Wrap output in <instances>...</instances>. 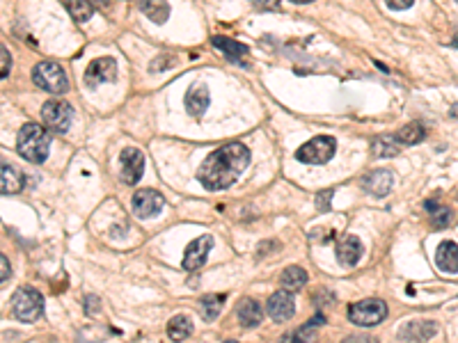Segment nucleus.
I'll use <instances>...</instances> for the list:
<instances>
[{
    "mask_svg": "<svg viewBox=\"0 0 458 343\" xmlns=\"http://www.w3.org/2000/svg\"><path fill=\"white\" fill-rule=\"evenodd\" d=\"M307 280H309V275L307 270H302L300 266H291L282 273V286H284V291H289V293L300 291L302 286L307 284Z\"/></svg>",
    "mask_w": 458,
    "mask_h": 343,
    "instance_id": "b1692460",
    "label": "nucleus"
},
{
    "mask_svg": "<svg viewBox=\"0 0 458 343\" xmlns=\"http://www.w3.org/2000/svg\"><path fill=\"white\" fill-rule=\"evenodd\" d=\"M394 137H397L399 144H419V142H424L426 128H424V124H421V122H410L406 126H401Z\"/></svg>",
    "mask_w": 458,
    "mask_h": 343,
    "instance_id": "5701e85b",
    "label": "nucleus"
},
{
    "mask_svg": "<svg viewBox=\"0 0 458 343\" xmlns=\"http://www.w3.org/2000/svg\"><path fill=\"white\" fill-rule=\"evenodd\" d=\"M346 343H378V341L371 339V337H366V335H360V337H351Z\"/></svg>",
    "mask_w": 458,
    "mask_h": 343,
    "instance_id": "c9c22d12",
    "label": "nucleus"
},
{
    "mask_svg": "<svg viewBox=\"0 0 458 343\" xmlns=\"http://www.w3.org/2000/svg\"><path fill=\"white\" fill-rule=\"evenodd\" d=\"M438 325L431 320H410L399 330L401 343H426L435 337Z\"/></svg>",
    "mask_w": 458,
    "mask_h": 343,
    "instance_id": "f8f14e48",
    "label": "nucleus"
},
{
    "mask_svg": "<svg viewBox=\"0 0 458 343\" xmlns=\"http://www.w3.org/2000/svg\"><path fill=\"white\" fill-rule=\"evenodd\" d=\"M454 44H456V46H458V42H454Z\"/></svg>",
    "mask_w": 458,
    "mask_h": 343,
    "instance_id": "ea45409f",
    "label": "nucleus"
},
{
    "mask_svg": "<svg viewBox=\"0 0 458 343\" xmlns=\"http://www.w3.org/2000/svg\"><path fill=\"white\" fill-rule=\"evenodd\" d=\"M9 275H12V268H9V261L0 254V284L9 280Z\"/></svg>",
    "mask_w": 458,
    "mask_h": 343,
    "instance_id": "473e14b6",
    "label": "nucleus"
},
{
    "mask_svg": "<svg viewBox=\"0 0 458 343\" xmlns=\"http://www.w3.org/2000/svg\"><path fill=\"white\" fill-rule=\"evenodd\" d=\"M371 151H373V156H378V158H392V156L399 154L397 137H392V135L376 137V140L371 142Z\"/></svg>",
    "mask_w": 458,
    "mask_h": 343,
    "instance_id": "bb28decb",
    "label": "nucleus"
},
{
    "mask_svg": "<svg viewBox=\"0 0 458 343\" xmlns=\"http://www.w3.org/2000/svg\"><path fill=\"white\" fill-rule=\"evenodd\" d=\"M392 185H394V176L390 170H373L362 179V188L369 194H373V197H385V194H390Z\"/></svg>",
    "mask_w": 458,
    "mask_h": 343,
    "instance_id": "4468645a",
    "label": "nucleus"
},
{
    "mask_svg": "<svg viewBox=\"0 0 458 343\" xmlns=\"http://www.w3.org/2000/svg\"><path fill=\"white\" fill-rule=\"evenodd\" d=\"M323 323H326L323 313H318V316H314L309 323H305V325H302V328L293 330L291 335L284 337L282 343H316V339H318L316 328H318V325H323Z\"/></svg>",
    "mask_w": 458,
    "mask_h": 343,
    "instance_id": "a211bd4d",
    "label": "nucleus"
},
{
    "mask_svg": "<svg viewBox=\"0 0 458 343\" xmlns=\"http://www.w3.org/2000/svg\"><path fill=\"white\" fill-rule=\"evenodd\" d=\"M192 335V320L188 316H174L168 323V337L172 341H186Z\"/></svg>",
    "mask_w": 458,
    "mask_h": 343,
    "instance_id": "a878e982",
    "label": "nucleus"
},
{
    "mask_svg": "<svg viewBox=\"0 0 458 343\" xmlns=\"http://www.w3.org/2000/svg\"><path fill=\"white\" fill-rule=\"evenodd\" d=\"M9 71H12V55L0 44V78H7Z\"/></svg>",
    "mask_w": 458,
    "mask_h": 343,
    "instance_id": "c756f323",
    "label": "nucleus"
},
{
    "mask_svg": "<svg viewBox=\"0 0 458 343\" xmlns=\"http://www.w3.org/2000/svg\"><path fill=\"white\" fill-rule=\"evenodd\" d=\"M250 165V151L241 142H229L211 151L197 170V181L206 190H225L238 181V176Z\"/></svg>",
    "mask_w": 458,
    "mask_h": 343,
    "instance_id": "f257e3e1",
    "label": "nucleus"
},
{
    "mask_svg": "<svg viewBox=\"0 0 458 343\" xmlns=\"http://www.w3.org/2000/svg\"><path fill=\"white\" fill-rule=\"evenodd\" d=\"M211 44H213L218 51H223L232 62L243 64V67L247 64V46L238 44L234 39H227V37H213V39H211Z\"/></svg>",
    "mask_w": 458,
    "mask_h": 343,
    "instance_id": "aec40b11",
    "label": "nucleus"
},
{
    "mask_svg": "<svg viewBox=\"0 0 458 343\" xmlns=\"http://www.w3.org/2000/svg\"><path fill=\"white\" fill-rule=\"evenodd\" d=\"M16 151L21 154V158L27 163L39 165L49 158L51 151V135L49 128H44L42 124H25L21 126L16 137Z\"/></svg>",
    "mask_w": 458,
    "mask_h": 343,
    "instance_id": "f03ea898",
    "label": "nucleus"
},
{
    "mask_svg": "<svg viewBox=\"0 0 458 343\" xmlns=\"http://www.w3.org/2000/svg\"><path fill=\"white\" fill-rule=\"evenodd\" d=\"M362 256V243L357 236H346L337 243V258L344 266H355Z\"/></svg>",
    "mask_w": 458,
    "mask_h": 343,
    "instance_id": "6ab92c4d",
    "label": "nucleus"
},
{
    "mask_svg": "<svg viewBox=\"0 0 458 343\" xmlns=\"http://www.w3.org/2000/svg\"><path fill=\"white\" fill-rule=\"evenodd\" d=\"M32 80L37 87L49 92V94H64L69 89L67 73H64V69L58 62H51V60L37 64L32 69Z\"/></svg>",
    "mask_w": 458,
    "mask_h": 343,
    "instance_id": "20e7f679",
    "label": "nucleus"
},
{
    "mask_svg": "<svg viewBox=\"0 0 458 343\" xmlns=\"http://www.w3.org/2000/svg\"><path fill=\"white\" fill-rule=\"evenodd\" d=\"M142 170H144V156L140 149H133L128 146L122 154H119V176L126 185H135L142 179Z\"/></svg>",
    "mask_w": 458,
    "mask_h": 343,
    "instance_id": "6e6552de",
    "label": "nucleus"
},
{
    "mask_svg": "<svg viewBox=\"0 0 458 343\" xmlns=\"http://www.w3.org/2000/svg\"><path fill=\"white\" fill-rule=\"evenodd\" d=\"M211 247H213V238H211L209 234L195 238L186 247V254H183V268H186V270H199V268L206 263Z\"/></svg>",
    "mask_w": 458,
    "mask_h": 343,
    "instance_id": "9d476101",
    "label": "nucleus"
},
{
    "mask_svg": "<svg viewBox=\"0 0 458 343\" xmlns=\"http://www.w3.org/2000/svg\"><path fill=\"white\" fill-rule=\"evenodd\" d=\"M211 104V96H209V89L204 85H197V87H192L188 94H186V108H188V113L192 117H202L206 113V108Z\"/></svg>",
    "mask_w": 458,
    "mask_h": 343,
    "instance_id": "4be33fe9",
    "label": "nucleus"
},
{
    "mask_svg": "<svg viewBox=\"0 0 458 343\" xmlns=\"http://www.w3.org/2000/svg\"><path fill=\"white\" fill-rule=\"evenodd\" d=\"M85 80L89 87H97L101 82H115L117 80V62L113 58H97L89 62L85 71Z\"/></svg>",
    "mask_w": 458,
    "mask_h": 343,
    "instance_id": "9b49d317",
    "label": "nucleus"
},
{
    "mask_svg": "<svg viewBox=\"0 0 458 343\" xmlns=\"http://www.w3.org/2000/svg\"><path fill=\"white\" fill-rule=\"evenodd\" d=\"M426 211L431 216V222H433V229H447L449 225H452L454 216L447 206H440V204H435V201H426Z\"/></svg>",
    "mask_w": 458,
    "mask_h": 343,
    "instance_id": "cd10ccee",
    "label": "nucleus"
},
{
    "mask_svg": "<svg viewBox=\"0 0 458 343\" xmlns=\"http://www.w3.org/2000/svg\"><path fill=\"white\" fill-rule=\"evenodd\" d=\"M67 12L76 23H85L94 14V7H92L89 0H67Z\"/></svg>",
    "mask_w": 458,
    "mask_h": 343,
    "instance_id": "c85d7f7f",
    "label": "nucleus"
},
{
    "mask_svg": "<svg viewBox=\"0 0 458 343\" xmlns=\"http://www.w3.org/2000/svg\"><path fill=\"white\" fill-rule=\"evenodd\" d=\"M291 3H314V0H291Z\"/></svg>",
    "mask_w": 458,
    "mask_h": 343,
    "instance_id": "4c0bfd02",
    "label": "nucleus"
},
{
    "mask_svg": "<svg viewBox=\"0 0 458 343\" xmlns=\"http://www.w3.org/2000/svg\"><path fill=\"white\" fill-rule=\"evenodd\" d=\"M392 9H408L412 5V0H385Z\"/></svg>",
    "mask_w": 458,
    "mask_h": 343,
    "instance_id": "f704fd0d",
    "label": "nucleus"
},
{
    "mask_svg": "<svg viewBox=\"0 0 458 343\" xmlns=\"http://www.w3.org/2000/svg\"><path fill=\"white\" fill-rule=\"evenodd\" d=\"M223 343H238V341H223Z\"/></svg>",
    "mask_w": 458,
    "mask_h": 343,
    "instance_id": "58836bf2",
    "label": "nucleus"
},
{
    "mask_svg": "<svg viewBox=\"0 0 458 343\" xmlns=\"http://www.w3.org/2000/svg\"><path fill=\"white\" fill-rule=\"evenodd\" d=\"M266 313L275 320V323H284L289 320L293 313H296V302H293V295L289 291H278L271 295L268 304H266Z\"/></svg>",
    "mask_w": 458,
    "mask_h": 343,
    "instance_id": "ddd939ff",
    "label": "nucleus"
},
{
    "mask_svg": "<svg viewBox=\"0 0 458 343\" xmlns=\"http://www.w3.org/2000/svg\"><path fill=\"white\" fill-rule=\"evenodd\" d=\"M449 115H452V117H456V119H458V104H456V106H452V108H449Z\"/></svg>",
    "mask_w": 458,
    "mask_h": 343,
    "instance_id": "e433bc0d",
    "label": "nucleus"
},
{
    "mask_svg": "<svg viewBox=\"0 0 458 343\" xmlns=\"http://www.w3.org/2000/svg\"><path fill=\"white\" fill-rule=\"evenodd\" d=\"M225 307V295L223 293H213V295H206V298H202L199 302V311L204 320H216L220 316V311Z\"/></svg>",
    "mask_w": 458,
    "mask_h": 343,
    "instance_id": "393cba45",
    "label": "nucleus"
},
{
    "mask_svg": "<svg viewBox=\"0 0 458 343\" xmlns=\"http://www.w3.org/2000/svg\"><path fill=\"white\" fill-rule=\"evenodd\" d=\"M137 7L156 25H163L170 18V5L165 0H137Z\"/></svg>",
    "mask_w": 458,
    "mask_h": 343,
    "instance_id": "412c9836",
    "label": "nucleus"
},
{
    "mask_svg": "<svg viewBox=\"0 0 458 343\" xmlns=\"http://www.w3.org/2000/svg\"><path fill=\"white\" fill-rule=\"evenodd\" d=\"M174 62H177V58H174V55H161L159 60H154V64H151V71H163V69H170Z\"/></svg>",
    "mask_w": 458,
    "mask_h": 343,
    "instance_id": "7c9ffc66",
    "label": "nucleus"
},
{
    "mask_svg": "<svg viewBox=\"0 0 458 343\" xmlns=\"http://www.w3.org/2000/svg\"><path fill=\"white\" fill-rule=\"evenodd\" d=\"M435 266L447 275L458 273V245L452 240H445V243L438 245L435 252Z\"/></svg>",
    "mask_w": 458,
    "mask_h": 343,
    "instance_id": "dca6fc26",
    "label": "nucleus"
},
{
    "mask_svg": "<svg viewBox=\"0 0 458 343\" xmlns=\"http://www.w3.org/2000/svg\"><path fill=\"white\" fill-rule=\"evenodd\" d=\"M250 3H252L256 9H271V12L280 9V0H250Z\"/></svg>",
    "mask_w": 458,
    "mask_h": 343,
    "instance_id": "2f4dec72",
    "label": "nucleus"
},
{
    "mask_svg": "<svg viewBox=\"0 0 458 343\" xmlns=\"http://www.w3.org/2000/svg\"><path fill=\"white\" fill-rule=\"evenodd\" d=\"M25 185L23 174L12 165L0 161V194H16L21 192Z\"/></svg>",
    "mask_w": 458,
    "mask_h": 343,
    "instance_id": "f3484780",
    "label": "nucleus"
},
{
    "mask_svg": "<svg viewBox=\"0 0 458 343\" xmlns=\"http://www.w3.org/2000/svg\"><path fill=\"white\" fill-rule=\"evenodd\" d=\"M236 318L243 328H256L264 320L261 304L256 300H252V298L241 300V302H238V307H236Z\"/></svg>",
    "mask_w": 458,
    "mask_h": 343,
    "instance_id": "2eb2a0df",
    "label": "nucleus"
},
{
    "mask_svg": "<svg viewBox=\"0 0 458 343\" xmlns=\"http://www.w3.org/2000/svg\"><path fill=\"white\" fill-rule=\"evenodd\" d=\"M337 151V140L330 135H318L314 140H309L307 144H302L296 158L300 163H307V165H323L335 156Z\"/></svg>",
    "mask_w": 458,
    "mask_h": 343,
    "instance_id": "0eeeda50",
    "label": "nucleus"
},
{
    "mask_svg": "<svg viewBox=\"0 0 458 343\" xmlns=\"http://www.w3.org/2000/svg\"><path fill=\"white\" fill-rule=\"evenodd\" d=\"M330 197H333V190H326L323 194H318V197H316L318 211H328L330 208Z\"/></svg>",
    "mask_w": 458,
    "mask_h": 343,
    "instance_id": "72a5a7b5",
    "label": "nucleus"
},
{
    "mask_svg": "<svg viewBox=\"0 0 458 343\" xmlns=\"http://www.w3.org/2000/svg\"><path fill=\"white\" fill-rule=\"evenodd\" d=\"M44 126L53 133H67L73 122V108L62 99H51L42 106Z\"/></svg>",
    "mask_w": 458,
    "mask_h": 343,
    "instance_id": "423d86ee",
    "label": "nucleus"
},
{
    "mask_svg": "<svg viewBox=\"0 0 458 343\" xmlns=\"http://www.w3.org/2000/svg\"><path fill=\"white\" fill-rule=\"evenodd\" d=\"M348 318H351V323H355V325H362V328L378 325L380 320L388 318V304L376 298L360 300L348 307Z\"/></svg>",
    "mask_w": 458,
    "mask_h": 343,
    "instance_id": "39448f33",
    "label": "nucleus"
},
{
    "mask_svg": "<svg viewBox=\"0 0 458 343\" xmlns=\"http://www.w3.org/2000/svg\"><path fill=\"white\" fill-rule=\"evenodd\" d=\"M12 311L21 323H35L44 316V298L32 286H21L12 298Z\"/></svg>",
    "mask_w": 458,
    "mask_h": 343,
    "instance_id": "7ed1b4c3",
    "label": "nucleus"
},
{
    "mask_svg": "<svg viewBox=\"0 0 458 343\" xmlns=\"http://www.w3.org/2000/svg\"><path fill=\"white\" fill-rule=\"evenodd\" d=\"M163 206H165L163 194L156 192V190L144 188V190H137V192L133 194V213H135V216L140 218V220L159 216V213L163 211Z\"/></svg>",
    "mask_w": 458,
    "mask_h": 343,
    "instance_id": "1a4fd4ad",
    "label": "nucleus"
}]
</instances>
